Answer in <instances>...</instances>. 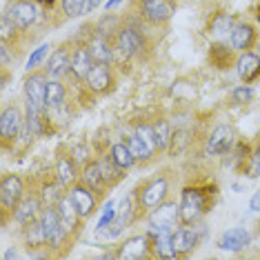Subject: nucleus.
<instances>
[{
  "mask_svg": "<svg viewBox=\"0 0 260 260\" xmlns=\"http://www.w3.org/2000/svg\"><path fill=\"white\" fill-rule=\"evenodd\" d=\"M205 211V200L198 189H185L182 191V203H180V218L185 222H191Z\"/></svg>",
  "mask_w": 260,
  "mask_h": 260,
  "instance_id": "1",
  "label": "nucleus"
},
{
  "mask_svg": "<svg viewBox=\"0 0 260 260\" xmlns=\"http://www.w3.org/2000/svg\"><path fill=\"white\" fill-rule=\"evenodd\" d=\"M178 216H180V207L169 203V205H162V207H158V209H153L149 220L156 232H169L176 224V220H178Z\"/></svg>",
  "mask_w": 260,
  "mask_h": 260,
  "instance_id": "2",
  "label": "nucleus"
},
{
  "mask_svg": "<svg viewBox=\"0 0 260 260\" xmlns=\"http://www.w3.org/2000/svg\"><path fill=\"white\" fill-rule=\"evenodd\" d=\"M40 222H43V227H45L47 242H51V245H60L62 238L69 234L67 229L62 227L60 216H58L56 209H47L45 214H43V218H40Z\"/></svg>",
  "mask_w": 260,
  "mask_h": 260,
  "instance_id": "3",
  "label": "nucleus"
},
{
  "mask_svg": "<svg viewBox=\"0 0 260 260\" xmlns=\"http://www.w3.org/2000/svg\"><path fill=\"white\" fill-rule=\"evenodd\" d=\"M143 14L151 22H165L174 16V3L171 0H143Z\"/></svg>",
  "mask_w": 260,
  "mask_h": 260,
  "instance_id": "4",
  "label": "nucleus"
},
{
  "mask_svg": "<svg viewBox=\"0 0 260 260\" xmlns=\"http://www.w3.org/2000/svg\"><path fill=\"white\" fill-rule=\"evenodd\" d=\"M232 145H234V132L222 125V127L214 129L211 138L207 140V151H209L211 156H218V153H224L232 149Z\"/></svg>",
  "mask_w": 260,
  "mask_h": 260,
  "instance_id": "5",
  "label": "nucleus"
},
{
  "mask_svg": "<svg viewBox=\"0 0 260 260\" xmlns=\"http://www.w3.org/2000/svg\"><path fill=\"white\" fill-rule=\"evenodd\" d=\"M7 16L18 29H27L36 20V7H34L31 3H16V5H11Z\"/></svg>",
  "mask_w": 260,
  "mask_h": 260,
  "instance_id": "6",
  "label": "nucleus"
},
{
  "mask_svg": "<svg viewBox=\"0 0 260 260\" xmlns=\"http://www.w3.org/2000/svg\"><path fill=\"white\" fill-rule=\"evenodd\" d=\"M22 196V180L18 176H7L3 178V185H0V200H3L5 207H16L20 203Z\"/></svg>",
  "mask_w": 260,
  "mask_h": 260,
  "instance_id": "7",
  "label": "nucleus"
},
{
  "mask_svg": "<svg viewBox=\"0 0 260 260\" xmlns=\"http://www.w3.org/2000/svg\"><path fill=\"white\" fill-rule=\"evenodd\" d=\"M22 127V116L16 107H7L0 116V134H3L5 140H11L16 138Z\"/></svg>",
  "mask_w": 260,
  "mask_h": 260,
  "instance_id": "8",
  "label": "nucleus"
},
{
  "mask_svg": "<svg viewBox=\"0 0 260 260\" xmlns=\"http://www.w3.org/2000/svg\"><path fill=\"white\" fill-rule=\"evenodd\" d=\"M236 69H238V76L245 82L256 80L260 76V58L256 54H251V51H245L238 58V62H236Z\"/></svg>",
  "mask_w": 260,
  "mask_h": 260,
  "instance_id": "9",
  "label": "nucleus"
},
{
  "mask_svg": "<svg viewBox=\"0 0 260 260\" xmlns=\"http://www.w3.org/2000/svg\"><path fill=\"white\" fill-rule=\"evenodd\" d=\"M25 93H27L29 105H34V107H38V109L43 107L45 98H47V82L43 76H31V78H27Z\"/></svg>",
  "mask_w": 260,
  "mask_h": 260,
  "instance_id": "10",
  "label": "nucleus"
},
{
  "mask_svg": "<svg viewBox=\"0 0 260 260\" xmlns=\"http://www.w3.org/2000/svg\"><path fill=\"white\" fill-rule=\"evenodd\" d=\"M245 245H249V234L242 227L229 229V232H224L222 238L218 240V247H220V249H229V251H240Z\"/></svg>",
  "mask_w": 260,
  "mask_h": 260,
  "instance_id": "11",
  "label": "nucleus"
},
{
  "mask_svg": "<svg viewBox=\"0 0 260 260\" xmlns=\"http://www.w3.org/2000/svg\"><path fill=\"white\" fill-rule=\"evenodd\" d=\"M118 47H120L122 56H136L143 49V38L136 29H122L120 36H118Z\"/></svg>",
  "mask_w": 260,
  "mask_h": 260,
  "instance_id": "12",
  "label": "nucleus"
},
{
  "mask_svg": "<svg viewBox=\"0 0 260 260\" xmlns=\"http://www.w3.org/2000/svg\"><path fill=\"white\" fill-rule=\"evenodd\" d=\"M171 242H174L176 253H187L189 249H193L198 245V234L191 227H182L176 234H171Z\"/></svg>",
  "mask_w": 260,
  "mask_h": 260,
  "instance_id": "13",
  "label": "nucleus"
},
{
  "mask_svg": "<svg viewBox=\"0 0 260 260\" xmlns=\"http://www.w3.org/2000/svg\"><path fill=\"white\" fill-rule=\"evenodd\" d=\"M253 40H256V31H253V27L247 25V22L236 25L232 29V47H234V49L247 51L253 45Z\"/></svg>",
  "mask_w": 260,
  "mask_h": 260,
  "instance_id": "14",
  "label": "nucleus"
},
{
  "mask_svg": "<svg viewBox=\"0 0 260 260\" xmlns=\"http://www.w3.org/2000/svg\"><path fill=\"white\" fill-rule=\"evenodd\" d=\"M87 82H89V87L93 91H105L107 89V87L111 85V76H109L107 64H100V62L93 64L89 76H87Z\"/></svg>",
  "mask_w": 260,
  "mask_h": 260,
  "instance_id": "15",
  "label": "nucleus"
},
{
  "mask_svg": "<svg viewBox=\"0 0 260 260\" xmlns=\"http://www.w3.org/2000/svg\"><path fill=\"white\" fill-rule=\"evenodd\" d=\"M165 193H167V182H165L162 178L151 182L149 187L143 191V207H147V209H151V207H158L162 203Z\"/></svg>",
  "mask_w": 260,
  "mask_h": 260,
  "instance_id": "16",
  "label": "nucleus"
},
{
  "mask_svg": "<svg viewBox=\"0 0 260 260\" xmlns=\"http://www.w3.org/2000/svg\"><path fill=\"white\" fill-rule=\"evenodd\" d=\"M72 200H74L80 216H91L93 207H96V200H93L91 191H87L85 187H76V189H72Z\"/></svg>",
  "mask_w": 260,
  "mask_h": 260,
  "instance_id": "17",
  "label": "nucleus"
},
{
  "mask_svg": "<svg viewBox=\"0 0 260 260\" xmlns=\"http://www.w3.org/2000/svg\"><path fill=\"white\" fill-rule=\"evenodd\" d=\"M93 67V58L89 54V49H78L74 54V60H72V72L76 78H87Z\"/></svg>",
  "mask_w": 260,
  "mask_h": 260,
  "instance_id": "18",
  "label": "nucleus"
},
{
  "mask_svg": "<svg viewBox=\"0 0 260 260\" xmlns=\"http://www.w3.org/2000/svg\"><path fill=\"white\" fill-rule=\"evenodd\" d=\"M38 207L40 203L36 198H25V200H20L18 205H16V220L22 222V224H29V222H34L36 220V214H38Z\"/></svg>",
  "mask_w": 260,
  "mask_h": 260,
  "instance_id": "19",
  "label": "nucleus"
},
{
  "mask_svg": "<svg viewBox=\"0 0 260 260\" xmlns=\"http://www.w3.org/2000/svg\"><path fill=\"white\" fill-rule=\"evenodd\" d=\"M147 238H143V236H138V238H129L125 245H122V249L118 256L120 258H127V260H138V258H143L145 253H147Z\"/></svg>",
  "mask_w": 260,
  "mask_h": 260,
  "instance_id": "20",
  "label": "nucleus"
},
{
  "mask_svg": "<svg viewBox=\"0 0 260 260\" xmlns=\"http://www.w3.org/2000/svg\"><path fill=\"white\" fill-rule=\"evenodd\" d=\"M58 216H60V222L67 232H72L76 227V218H78V209H76L74 200L72 198H62L60 200V207H58Z\"/></svg>",
  "mask_w": 260,
  "mask_h": 260,
  "instance_id": "21",
  "label": "nucleus"
},
{
  "mask_svg": "<svg viewBox=\"0 0 260 260\" xmlns=\"http://www.w3.org/2000/svg\"><path fill=\"white\" fill-rule=\"evenodd\" d=\"M82 178H85L87 187L96 189V191H100V189H105V185H107V178H105L103 169H100V162H91L85 167V174H82Z\"/></svg>",
  "mask_w": 260,
  "mask_h": 260,
  "instance_id": "22",
  "label": "nucleus"
},
{
  "mask_svg": "<svg viewBox=\"0 0 260 260\" xmlns=\"http://www.w3.org/2000/svg\"><path fill=\"white\" fill-rule=\"evenodd\" d=\"M111 160H114L118 169H129L136 162V158H134L132 149H129V145L118 143V145H114V149H111Z\"/></svg>",
  "mask_w": 260,
  "mask_h": 260,
  "instance_id": "23",
  "label": "nucleus"
},
{
  "mask_svg": "<svg viewBox=\"0 0 260 260\" xmlns=\"http://www.w3.org/2000/svg\"><path fill=\"white\" fill-rule=\"evenodd\" d=\"M67 67H72L67 51L58 49L56 54H51V60H49V64H47V72L54 76V78H58V76H62L64 72H67Z\"/></svg>",
  "mask_w": 260,
  "mask_h": 260,
  "instance_id": "24",
  "label": "nucleus"
},
{
  "mask_svg": "<svg viewBox=\"0 0 260 260\" xmlns=\"http://www.w3.org/2000/svg\"><path fill=\"white\" fill-rule=\"evenodd\" d=\"M89 54H91V58H93V62H100V64H109V60H111V49H109V45L105 43L103 38L91 40Z\"/></svg>",
  "mask_w": 260,
  "mask_h": 260,
  "instance_id": "25",
  "label": "nucleus"
},
{
  "mask_svg": "<svg viewBox=\"0 0 260 260\" xmlns=\"http://www.w3.org/2000/svg\"><path fill=\"white\" fill-rule=\"evenodd\" d=\"M62 9L67 16H72V18H76V16H85L89 14L91 9H96L91 5V0H62Z\"/></svg>",
  "mask_w": 260,
  "mask_h": 260,
  "instance_id": "26",
  "label": "nucleus"
},
{
  "mask_svg": "<svg viewBox=\"0 0 260 260\" xmlns=\"http://www.w3.org/2000/svg\"><path fill=\"white\" fill-rule=\"evenodd\" d=\"M27 242L31 247H38V245H45L47 242V234H45V227L43 222H29L27 224Z\"/></svg>",
  "mask_w": 260,
  "mask_h": 260,
  "instance_id": "27",
  "label": "nucleus"
},
{
  "mask_svg": "<svg viewBox=\"0 0 260 260\" xmlns=\"http://www.w3.org/2000/svg\"><path fill=\"white\" fill-rule=\"evenodd\" d=\"M156 247H158V256H162V258H176L178 256L176 249H174V242H171V232H160L158 234Z\"/></svg>",
  "mask_w": 260,
  "mask_h": 260,
  "instance_id": "28",
  "label": "nucleus"
},
{
  "mask_svg": "<svg viewBox=\"0 0 260 260\" xmlns=\"http://www.w3.org/2000/svg\"><path fill=\"white\" fill-rule=\"evenodd\" d=\"M62 100H64V89L60 82H47V98H45L47 107H58V105H62Z\"/></svg>",
  "mask_w": 260,
  "mask_h": 260,
  "instance_id": "29",
  "label": "nucleus"
},
{
  "mask_svg": "<svg viewBox=\"0 0 260 260\" xmlns=\"http://www.w3.org/2000/svg\"><path fill=\"white\" fill-rule=\"evenodd\" d=\"M129 149H132V153H134L136 160H147V158H149L151 153H153V151L149 149V145H147L138 134H136L134 138H129Z\"/></svg>",
  "mask_w": 260,
  "mask_h": 260,
  "instance_id": "30",
  "label": "nucleus"
},
{
  "mask_svg": "<svg viewBox=\"0 0 260 260\" xmlns=\"http://www.w3.org/2000/svg\"><path fill=\"white\" fill-rule=\"evenodd\" d=\"M234 29V16L232 14H218L214 20H211V31L216 36H222V34L232 31Z\"/></svg>",
  "mask_w": 260,
  "mask_h": 260,
  "instance_id": "31",
  "label": "nucleus"
},
{
  "mask_svg": "<svg viewBox=\"0 0 260 260\" xmlns=\"http://www.w3.org/2000/svg\"><path fill=\"white\" fill-rule=\"evenodd\" d=\"M27 127H29V132H31L34 136L43 134V118H40V109L34 107V105H29V109H27Z\"/></svg>",
  "mask_w": 260,
  "mask_h": 260,
  "instance_id": "32",
  "label": "nucleus"
},
{
  "mask_svg": "<svg viewBox=\"0 0 260 260\" xmlns=\"http://www.w3.org/2000/svg\"><path fill=\"white\" fill-rule=\"evenodd\" d=\"M153 134H156V143H158V149H165L171 140V129H169V122L167 120H160L156 127H153Z\"/></svg>",
  "mask_w": 260,
  "mask_h": 260,
  "instance_id": "33",
  "label": "nucleus"
},
{
  "mask_svg": "<svg viewBox=\"0 0 260 260\" xmlns=\"http://www.w3.org/2000/svg\"><path fill=\"white\" fill-rule=\"evenodd\" d=\"M58 176H60V182L62 185H69V182L74 180V162L67 160V158H60V162H58Z\"/></svg>",
  "mask_w": 260,
  "mask_h": 260,
  "instance_id": "34",
  "label": "nucleus"
},
{
  "mask_svg": "<svg viewBox=\"0 0 260 260\" xmlns=\"http://www.w3.org/2000/svg\"><path fill=\"white\" fill-rule=\"evenodd\" d=\"M136 134H138L140 138H143L145 143L149 145V149H151V151H156V149H158L156 134H153V129H151V127H145V125H143V127H138V132H136Z\"/></svg>",
  "mask_w": 260,
  "mask_h": 260,
  "instance_id": "35",
  "label": "nucleus"
},
{
  "mask_svg": "<svg viewBox=\"0 0 260 260\" xmlns=\"http://www.w3.org/2000/svg\"><path fill=\"white\" fill-rule=\"evenodd\" d=\"M251 98H253V91H251L247 85H245V87H236V89H234V100H236L238 105L249 103Z\"/></svg>",
  "mask_w": 260,
  "mask_h": 260,
  "instance_id": "36",
  "label": "nucleus"
},
{
  "mask_svg": "<svg viewBox=\"0 0 260 260\" xmlns=\"http://www.w3.org/2000/svg\"><path fill=\"white\" fill-rule=\"evenodd\" d=\"M249 178H260V147L251 153V162H249Z\"/></svg>",
  "mask_w": 260,
  "mask_h": 260,
  "instance_id": "37",
  "label": "nucleus"
},
{
  "mask_svg": "<svg viewBox=\"0 0 260 260\" xmlns=\"http://www.w3.org/2000/svg\"><path fill=\"white\" fill-rule=\"evenodd\" d=\"M47 49H49V47H47V45L38 47V49H36V54H31V58H29L27 67H29V69H34V67H36V64H40V60H43V58L47 56Z\"/></svg>",
  "mask_w": 260,
  "mask_h": 260,
  "instance_id": "38",
  "label": "nucleus"
},
{
  "mask_svg": "<svg viewBox=\"0 0 260 260\" xmlns=\"http://www.w3.org/2000/svg\"><path fill=\"white\" fill-rule=\"evenodd\" d=\"M251 209L253 211H260V189L253 193V198H251Z\"/></svg>",
  "mask_w": 260,
  "mask_h": 260,
  "instance_id": "39",
  "label": "nucleus"
},
{
  "mask_svg": "<svg viewBox=\"0 0 260 260\" xmlns=\"http://www.w3.org/2000/svg\"><path fill=\"white\" fill-rule=\"evenodd\" d=\"M5 258H7V260H11V258H18V251H16V249H9L7 253H5Z\"/></svg>",
  "mask_w": 260,
  "mask_h": 260,
  "instance_id": "40",
  "label": "nucleus"
},
{
  "mask_svg": "<svg viewBox=\"0 0 260 260\" xmlns=\"http://www.w3.org/2000/svg\"><path fill=\"white\" fill-rule=\"evenodd\" d=\"M118 3H120V0H109V3H107V7L111 9V7H114V5H118Z\"/></svg>",
  "mask_w": 260,
  "mask_h": 260,
  "instance_id": "41",
  "label": "nucleus"
},
{
  "mask_svg": "<svg viewBox=\"0 0 260 260\" xmlns=\"http://www.w3.org/2000/svg\"><path fill=\"white\" fill-rule=\"evenodd\" d=\"M40 3H54V0H40Z\"/></svg>",
  "mask_w": 260,
  "mask_h": 260,
  "instance_id": "42",
  "label": "nucleus"
},
{
  "mask_svg": "<svg viewBox=\"0 0 260 260\" xmlns=\"http://www.w3.org/2000/svg\"><path fill=\"white\" fill-rule=\"evenodd\" d=\"M258 20H260V14H258Z\"/></svg>",
  "mask_w": 260,
  "mask_h": 260,
  "instance_id": "43",
  "label": "nucleus"
},
{
  "mask_svg": "<svg viewBox=\"0 0 260 260\" xmlns=\"http://www.w3.org/2000/svg\"><path fill=\"white\" fill-rule=\"evenodd\" d=\"M258 49H260V45H258Z\"/></svg>",
  "mask_w": 260,
  "mask_h": 260,
  "instance_id": "44",
  "label": "nucleus"
}]
</instances>
